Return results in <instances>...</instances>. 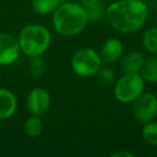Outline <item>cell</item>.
Instances as JSON below:
<instances>
[{"instance_id": "1", "label": "cell", "mask_w": 157, "mask_h": 157, "mask_svg": "<svg viewBox=\"0 0 157 157\" xmlns=\"http://www.w3.org/2000/svg\"><path fill=\"white\" fill-rule=\"evenodd\" d=\"M147 14V6L142 0H117L107 8L105 18L118 33H132L145 24Z\"/></svg>"}, {"instance_id": "2", "label": "cell", "mask_w": 157, "mask_h": 157, "mask_svg": "<svg viewBox=\"0 0 157 157\" xmlns=\"http://www.w3.org/2000/svg\"><path fill=\"white\" fill-rule=\"evenodd\" d=\"M88 24L85 8L80 3L63 2L53 12V26L63 37L81 33Z\"/></svg>"}, {"instance_id": "3", "label": "cell", "mask_w": 157, "mask_h": 157, "mask_svg": "<svg viewBox=\"0 0 157 157\" xmlns=\"http://www.w3.org/2000/svg\"><path fill=\"white\" fill-rule=\"evenodd\" d=\"M18 44L21 52L28 57L41 56L51 44V33L45 26L30 24L23 27L18 33Z\"/></svg>"}, {"instance_id": "4", "label": "cell", "mask_w": 157, "mask_h": 157, "mask_svg": "<svg viewBox=\"0 0 157 157\" xmlns=\"http://www.w3.org/2000/svg\"><path fill=\"white\" fill-rule=\"evenodd\" d=\"M145 81L140 73H124L114 86V97L122 103L133 102L144 90Z\"/></svg>"}, {"instance_id": "5", "label": "cell", "mask_w": 157, "mask_h": 157, "mask_svg": "<svg viewBox=\"0 0 157 157\" xmlns=\"http://www.w3.org/2000/svg\"><path fill=\"white\" fill-rule=\"evenodd\" d=\"M102 60L99 53L93 48H84L76 51L71 58V68L78 76H93L98 73Z\"/></svg>"}, {"instance_id": "6", "label": "cell", "mask_w": 157, "mask_h": 157, "mask_svg": "<svg viewBox=\"0 0 157 157\" xmlns=\"http://www.w3.org/2000/svg\"><path fill=\"white\" fill-rule=\"evenodd\" d=\"M133 114L142 123L154 121L157 116V97L152 93H142L133 101Z\"/></svg>"}, {"instance_id": "7", "label": "cell", "mask_w": 157, "mask_h": 157, "mask_svg": "<svg viewBox=\"0 0 157 157\" xmlns=\"http://www.w3.org/2000/svg\"><path fill=\"white\" fill-rule=\"evenodd\" d=\"M51 105V95L42 87L33 88L26 99V107L33 115H43Z\"/></svg>"}, {"instance_id": "8", "label": "cell", "mask_w": 157, "mask_h": 157, "mask_svg": "<svg viewBox=\"0 0 157 157\" xmlns=\"http://www.w3.org/2000/svg\"><path fill=\"white\" fill-rule=\"evenodd\" d=\"M21 54L17 38L6 33H0V65L13 63Z\"/></svg>"}, {"instance_id": "9", "label": "cell", "mask_w": 157, "mask_h": 157, "mask_svg": "<svg viewBox=\"0 0 157 157\" xmlns=\"http://www.w3.org/2000/svg\"><path fill=\"white\" fill-rule=\"evenodd\" d=\"M123 43L118 39H108L100 48V58L105 63H113L122 58Z\"/></svg>"}, {"instance_id": "10", "label": "cell", "mask_w": 157, "mask_h": 157, "mask_svg": "<svg viewBox=\"0 0 157 157\" xmlns=\"http://www.w3.org/2000/svg\"><path fill=\"white\" fill-rule=\"evenodd\" d=\"M17 109V100L12 92L0 87V121L9 120Z\"/></svg>"}, {"instance_id": "11", "label": "cell", "mask_w": 157, "mask_h": 157, "mask_svg": "<svg viewBox=\"0 0 157 157\" xmlns=\"http://www.w3.org/2000/svg\"><path fill=\"white\" fill-rule=\"evenodd\" d=\"M145 58L139 52H129L121 59V68L124 73H140Z\"/></svg>"}, {"instance_id": "12", "label": "cell", "mask_w": 157, "mask_h": 157, "mask_svg": "<svg viewBox=\"0 0 157 157\" xmlns=\"http://www.w3.org/2000/svg\"><path fill=\"white\" fill-rule=\"evenodd\" d=\"M140 74L145 82L157 83V56H152L145 59Z\"/></svg>"}, {"instance_id": "13", "label": "cell", "mask_w": 157, "mask_h": 157, "mask_svg": "<svg viewBox=\"0 0 157 157\" xmlns=\"http://www.w3.org/2000/svg\"><path fill=\"white\" fill-rule=\"evenodd\" d=\"M60 3V0H31V8L36 13L46 15L53 13Z\"/></svg>"}, {"instance_id": "14", "label": "cell", "mask_w": 157, "mask_h": 157, "mask_svg": "<svg viewBox=\"0 0 157 157\" xmlns=\"http://www.w3.org/2000/svg\"><path fill=\"white\" fill-rule=\"evenodd\" d=\"M43 121L41 120V117L39 115L30 116L29 118H27L24 124V130L26 132V135L33 138L41 135V132L43 131Z\"/></svg>"}, {"instance_id": "15", "label": "cell", "mask_w": 157, "mask_h": 157, "mask_svg": "<svg viewBox=\"0 0 157 157\" xmlns=\"http://www.w3.org/2000/svg\"><path fill=\"white\" fill-rule=\"evenodd\" d=\"M142 43L147 52L157 54V27H151L145 30L142 38Z\"/></svg>"}, {"instance_id": "16", "label": "cell", "mask_w": 157, "mask_h": 157, "mask_svg": "<svg viewBox=\"0 0 157 157\" xmlns=\"http://www.w3.org/2000/svg\"><path fill=\"white\" fill-rule=\"evenodd\" d=\"M85 11L87 14L88 22H99L103 17H105V13H107V9L103 7L101 2L88 6L85 8Z\"/></svg>"}, {"instance_id": "17", "label": "cell", "mask_w": 157, "mask_h": 157, "mask_svg": "<svg viewBox=\"0 0 157 157\" xmlns=\"http://www.w3.org/2000/svg\"><path fill=\"white\" fill-rule=\"evenodd\" d=\"M142 136L147 143L157 145V122L151 121L145 123L142 129Z\"/></svg>"}, {"instance_id": "18", "label": "cell", "mask_w": 157, "mask_h": 157, "mask_svg": "<svg viewBox=\"0 0 157 157\" xmlns=\"http://www.w3.org/2000/svg\"><path fill=\"white\" fill-rule=\"evenodd\" d=\"M44 71H45V63L41 56L31 57L29 61V72L31 73V75L41 76L43 75Z\"/></svg>"}, {"instance_id": "19", "label": "cell", "mask_w": 157, "mask_h": 157, "mask_svg": "<svg viewBox=\"0 0 157 157\" xmlns=\"http://www.w3.org/2000/svg\"><path fill=\"white\" fill-rule=\"evenodd\" d=\"M98 75L103 83H112L115 80V72L109 67H101L98 71Z\"/></svg>"}, {"instance_id": "20", "label": "cell", "mask_w": 157, "mask_h": 157, "mask_svg": "<svg viewBox=\"0 0 157 157\" xmlns=\"http://www.w3.org/2000/svg\"><path fill=\"white\" fill-rule=\"evenodd\" d=\"M101 2V0H80V5L83 6L84 8L88 7V6L95 5V3Z\"/></svg>"}, {"instance_id": "21", "label": "cell", "mask_w": 157, "mask_h": 157, "mask_svg": "<svg viewBox=\"0 0 157 157\" xmlns=\"http://www.w3.org/2000/svg\"><path fill=\"white\" fill-rule=\"evenodd\" d=\"M113 157H133V154H131V153L129 152H117V153H114L113 155H112Z\"/></svg>"}, {"instance_id": "22", "label": "cell", "mask_w": 157, "mask_h": 157, "mask_svg": "<svg viewBox=\"0 0 157 157\" xmlns=\"http://www.w3.org/2000/svg\"><path fill=\"white\" fill-rule=\"evenodd\" d=\"M60 1H61V3H63V2H67V1H70V0H60Z\"/></svg>"}, {"instance_id": "23", "label": "cell", "mask_w": 157, "mask_h": 157, "mask_svg": "<svg viewBox=\"0 0 157 157\" xmlns=\"http://www.w3.org/2000/svg\"><path fill=\"white\" fill-rule=\"evenodd\" d=\"M155 21H156V24H157V13H156V16H155Z\"/></svg>"}, {"instance_id": "24", "label": "cell", "mask_w": 157, "mask_h": 157, "mask_svg": "<svg viewBox=\"0 0 157 157\" xmlns=\"http://www.w3.org/2000/svg\"><path fill=\"white\" fill-rule=\"evenodd\" d=\"M1 78H2V76H1V73H0V83H1Z\"/></svg>"}, {"instance_id": "25", "label": "cell", "mask_w": 157, "mask_h": 157, "mask_svg": "<svg viewBox=\"0 0 157 157\" xmlns=\"http://www.w3.org/2000/svg\"><path fill=\"white\" fill-rule=\"evenodd\" d=\"M108 1H111V0H108Z\"/></svg>"}]
</instances>
